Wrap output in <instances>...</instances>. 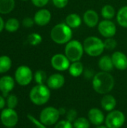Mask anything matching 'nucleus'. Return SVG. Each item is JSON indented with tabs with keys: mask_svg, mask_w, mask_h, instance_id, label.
Here are the masks:
<instances>
[{
	"mask_svg": "<svg viewBox=\"0 0 127 128\" xmlns=\"http://www.w3.org/2000/svg\"><path fill=\"white\" fill-rule=\"evenodd\" d=\"M94 90L100 94H107L115 87V79L109 72L100 71L94 74L92 80Z\"/></svg>",
	"mask_w": 127,
	"mask_h": 128,
	"instance_id": "f257e3e1",
	"label": "nucleus"
},
{
	"mask_svg": "<svg viewBox=\"0 0 127 128\" xmlns=\"http://www.w3.org/2000/svg\"><path fill=\"white\" fill-rule=\"evenodd\" d=\"M50 37L52 40L57 44H66L72 40L73 31L66 23H58L52 28Z\"/></svg>",
	"mask_w": 127,
	"mask_h": 128,
	"instance_id": "f03ea898",
	"label": "nucleus"
},
{
	"mask_svg": "<svg viewBox=\"0 0 127 128\" xmlns=\"http://www.w3.org/2000/svg\"><path fill=\"white\" fill-rule=\"evenodd\" d=\"M50 88L45 84L34 86L29 92V99L36 106H43L50 99Z\"/></svg>",
	"mask_w": 127,
	"mask_h": 128,
	"instance_id": "7ed1b4c3",
	"label": "nucleus"
},
{
	"mask_svg": "<svg viewBox=\"0 0 127 128\" xmlns=\"http://www.w3.org/2000/svg\"><path fill=\"white\" fill-rule=\"evenodd\" d=\"M83 47L85 52L91 57H97L103 54L105 50L104 41L100 38L90 36L86 38L83 41Z\"/></svg>",
	"mask_w": 127,
	"mask_h": 128,
	"instance_id": "20e7f679",
	"label": "nucleus"
},
{
	"mask_svg": "<svg viewBox=\"0 0 127 128\" xmlns=\"http://www.w3.org/2000/svg\"><path fill=\"white\" fill-rule=\"evenodd\" d=\"M84 52L83 44L78 40H71L66 44L64 47V54L70 62L80 61Z\"/></svg>",
	"mask_w": 127,
	"mask_h": 128,
	"instance_id": "39448f33",
	"label": "nucleus"
},
{
	"mask_svg": "<svg viewBox=\"0 0 127 128\" xmlns=\"http://www.w3.org/2000/svg\"><path fill=\"white\" fill-rule=\"evenodd\" d=\"M60 116L58 109L53 106H47L40 112L39 121L46 126H52L58 122Z\"/></svg>",
	"mask_w": 127,
	"mask_h": 128,
	"instance_id": "423d86ee",
	"label": "nucleus"
},
{
	"mask_svg": "<svg viewBox=\"0 0 127 128\" xmlns=\"http://www.w3.org/2000/svg\"><path fill=\"white\" fill-rule=\"evenodd\" d=\"M34 78V74L31 68L26 65H21L17 68L14 74L15 81L22 86L29 85Z\"/></svg>",
	"mask_w": 127,
	"mask_h": 128,
	"instance_id": "0eeeda50",
	"label": "nucleus"
},
{
	"mask_svg": "<svg viewBox=\"0 0 127 128\" xmlns=\"http://www.w3.org/2000/svg\"><path fill=\"white\" fill-rule=\"evenodd\" d=\"M126 122L124 113L120 110H113L109 112L105 118V124L108 128H121Z\"/></svg>",
	"mask_w": 127,
	"mask_h": 128,
	"instance_id": "6e6552de",
	"label": "nucleus"
},
{
	"mask_svg": "<svg viewBox=\"0 0 127 128\" xmlns=\"http://www.w3.org/2000/svg\"><path fill=\"white\" fill-rule=\"evenodd\" d=\"M0 120L1 124L6 128H14L19 121V116L14 109L4 108L0 114Z\"/></svg>",
	"mask_w": 127,
	"mask_h": 128,
	"instance_id": "1a4fd4ad",
	"label": "nucleus"
},
{
	"mask_svg": "<svg viewBox=\"0 0 127 128\" xmlns=\"http://www.w3.org/2000/svg\"><path fill=\"white\" fill-rule=\"evenodd\" d=\"M100 34L106 38H113L117 32V27L115 22L110 20H103L97 26Z\"/></svg>",
	"mask_w": 127,
	"mask_h": 128,
	"instance_id": "9d476101",
	"label": "nucleus"
},
{
	"mask_svg": "<svg viewBox=\"0 0 127 128\" xmlns=\"http://www.w3.org/2000/svg\"><path fill=\"white\" fill-rule=\"evenodd\" d=\"M51 65L57 71H65L69 69L70 61L65 56V54L57 53L51 58Z\"/></svg>",
	"mask_w": 127,
	"mask_h": 128,
	"instance_id": "9b49d317",
	"label": "nucleus"
},
{
	"mask_svg": "<svg viewBox=\"0 0 127 128\" xmlns=\"http://www.w3.org/2000/svg\"><path fill=\"white\" fill-rule=\"evenodd\" d=\"M51 19H52L51 12L46 8H42L37 10L34 16V22L39 26H46L47 24L49 23Z\"/></svg>",
	"mask_w": 127,
	"mask_h": 128,
	"instance_id": "f8f14e48",
	"label": "nucleus"
},
{
	"mask_svg": "<svg viewBox=\"0 0 127 128\" xmlns=\"http://www.w3.org/2000/svg\"><path fill=\"white\" fill-rule=\"evenodd\" d=\"M65 83L64 76L59 74H53L50 75L46 81V86L52 90H58L61 88Z\"/></svg>",
	"mask_w": 127,
	"mask_h": 128,
	"instance_id": "ddd939ff",
	"label": "nucleus"
},
{
	"mask_svg": "<svg viewBox=\"0 0 127 128\" xmlns=\"http://www.w3.org/2000/svg\"><path fill=\"white\" fill-rule=\"evenodd\" d=\"M15 79L10 76H3L0 78V92L4 97H7L8 94L14 88Z\"/></svg>",
	"mask_w": 127,
	"mask_h": 128,
	"instance_id": "4468645a",
	"label": "nucleus"
},
{
	"mask_svg": "<svg viewBox=\"0 0 127 128\" xmlns=\"http://www.w3.org/2000/svg\"><path fill=\"white\" fill-rule=\"evenodd\" d=\"M114 67L119 70H125L127 69V56L125 53L121 51L115 52L112 56Z\"/></svg>",
	"mask_w": 127,
	"mask_h": 128,
	"instance_id": "2eb2a0df",
	"label": "nucleus"
},
{
	"mask_svg": "<svg viewBox=\"0 0 127 128\" xmlns=\"http://www.w3.org/2000/svg\"><path fill=\"white\" fill-rule=\"evenodd\" d=\"M88 118L90 121L91 124L99 126L103 124V123L105 122L106 117L101 110L98 108H92L88 111Z\"/></svg>",
	"mask_w": 127,
	"mask_h": 128,
	"instance_id": "dca6fc26",
	"label": "nucleus"
},
{
	"mask_svg": "<svg viewBox=\"0 0 127 128\" xmlns=\"http://www.w3.org/2000/svg\"><path fill=\"white\" fill-rule=\"evenodd\" d=\"M83 21L89 28H94L99 24V15L93 9L87 10L83 14Z\"/></svg>",
	"mask_w": 127,
	"mask_h": 128,
	"instance_id": "f3484780",
	"label": "nucleus"
},
{
	"mask_svg": "<svg viewBox=\"0 0 127 128\" xmlns=\"http://www.w3.org/2000/svg\"><path fill=\"white\" fill-rule=\"evenodd\" d=\"M100 104H101L103 110L109 112L111 111L115 110L117 106V100L113 95L107 94L103 97L100 101Z\"/></svg>",
	"mask_w": 127,
	"mask_h": 128,
	"instance_id": "a211bd4d",
	"label": "nucleus"
},
{
	"mask_svg": "<svg viewBox=\"0 0 127 128\" xmlns=\"http://www.w3.org/2000/svg\"><path fill=\"white\" fill-rule=\"evenodd\" d=\"M98 66L101 70V71L110 72L111 70H112L115 67L113 64L112 56H102L98 62Z\"/></svg>",
	"mask_w": 127,
	"mask_h": 128,
	"instance_id": "6ab92c4d",
	"label": "nucleus"
},
{
	"mask_svg": "<svg viewBox=\"0 0 127 128\" xmlns=\"http://www.w3.org/2000/svg\"><path fill=\"white\" fill-rule=\"evenodd\" d=\"M65 23L71 28H77L81 26L82 23V20L79 14L73 13L67 16L65 19Z\"/></svg>",
	"mask_w": 127,
	"mask_h": 128,
	"instance_id": "aec40b11",
	"label": "nucleus"
},
{
	"mask_svg": "<svg viewBox=\"0 0 127 128\" xmlns=\"http://www.w3.org/2000/svg\"><path fill=\"white\" fill-rule=\"evenodd\" d=\"M84 65L80 62H72L70 65V68L68 69L69 74L73 77H79L84 73Z\"/></svg>",
	"mask_w": 127,
	"mask_h": 128,
	"instance_id": "412c9836",
	"label": "nucleus"
},
{
	"mask_svg": "<svg viewBox=\"0 0 127 128\" xmlns=\"http://www.w3.org/2000/svg\"><path fill=\"white\" fill-rule=\"evenodd\" d=\"M118 23L123 28H127V5L121 8L116 15Z\"/></svg>",
	"mask_w": 127,
	"mask_h": 128,
	"instance_id": "4be33fe9",
	"label": "nucleus"
},
{
	"mask_svg": "<svg viewBox=\"0 0 127 128\" xmlns=\"http://www.w3.org/2000/svg\"><path fill=\"white\" fill-rule=\"evenodd\" d=\"M15 6L14 0H0V14H7L11 12Z\"/></svg>",
	"mask_w": 127,
	"mask_h": 128,
	"instance_id": "5701e85b",
	"label": "nucleus"
},
{
	"mask_svg": "<svg viewBox=\"0 0 127 128\" xmlns=\"http://www.w3.org/2000/svg\"><path fill=\"white\" fill-rule=\"evenodd\" d=\"M116 14L115 8L111 4H105L101 9V15L104 20H112Z\"/></svg>",
	"mask_w": 127,
	"mask_h": 128,
	"instance_id": "b1692460",
	"label": "nucleus"
},
{
	"mask_svg": "<svg viewBox=\"0 0 127 128\" xmlns=\"http://www.w3.org/2000/svg\"><path fill=\"white\" fill-rule=\"evenodd\" d=\"M12 65V62L10 57L7 56H0V74H4L7 72Z\"/></svg>",
	"mask_w": 127,
	"mask_h": 128,
	"instance_id": "393cba45",
	"label": "nucleus"
},
{
	"mask_svg": "<svg viewBox=\"0 0 127 128\" xmlns=\"http://www.w3.org/2000/svg\"><path fill=\"white\" fill-rule=\"evenodd\" d=\"M19 28V22L16 18H10L4 24V28L7 32H15Z\"/></svg>",
	"mask_w": 127,
	"mask_h": 128,
	"instance_id": "a878e982",
	"label": "nucleus"
},
{
	"mask_svg": "<svg viewBox=\"0 0 127 128\" xmlns=\"http://www.w3.org/2000/svg\"><path fill=\"white\" fill-rule=\"evenodd\" d=\"M47 74L44 70H38L34 74V80L35 82L38 85H43L47 81Z\"/></svg>",
	"mask_w": 127,
	"mask_h": 128,
	"instance_id": "bb28decb",
	"label": "nucleus"
},
{
	"mask_svg": "<svg viewBox=\"0 0 127 128\" xmlns=\"http://www.w3.org/2000/svg\"><path fill=\"white\" fill-rule=\"evenodd\" d=\"M73 128H90L91 122L88 118L85 117H78L73 122Z\"/></svg>",
	"mask_w": 127,
	"mask_h": 128,
	"instance_id": "cd10ccee",
	"label": "nucleus"
},
{
	"mask_svg": "<svg viewBox=\"0 0 127 128\" xmlns=\"http://www.w3.org/2000/svg\"><path fill=\"white\" fill-rule=\"evenodd\" d=\"M27 40H28V43L29 44H31L32 46H37V45H39L42 42L43 38L40 34L34 32V33L30 34L28 36Z\"/></svg>",
	"mask_w": 127,
	"mask_h": 128,
	"instance_id": "c85d7f7f",
	"label": "nucleus"
},
{
	"mask_svg": "<svg viewBox=\"0 0 127 128\" xmlns=\"http://www.w3.org/2000/svg\"><path fill=\"white\" fill-rule=\"evenodd\" d=\"M18 104V98L15 94H8L6 99V105L7 107L10 109H15Z\"/></svg>",
	"mask_w": 127,
	"mask_h": 128,
	"instance_id": "c756f323",
	"label": "nucleus"
},
{
	"mask_svg": "<svg viewBox=\"0 0 127 128\" xmlns=\"http://www.w3.org/2000/svg\"><path fill=\"white\" fill-rule=\"evenodd\" d=\"M118 46L117 40L114 39L113 38H106L104 41V46L105 50H115Z\"/></svg>",
	"mask_w": 127,
	"mask_h": 128,
	"instance_id": "7c9ffc66",
	"label": "nucleus"
},
{
	"mask_svg": "<svg viewBox=\"0 0 127 128\" xmlns=\"http://www.w3.org/2000/svg\"><path fill=\"white\" fill-rule=\"evenodd\" d=\"M55 128H73V125L72 122L65 119V120L58 121L55 124Z\"/></svg>",
	"mask_w": 127,
	"mask_h": 128,
	"instance_id": "2f4dec72",
	"label": "nucleus"
},
{
	"mask_svg": "<svg viewBox=\"0 0 127 128\" xmlns=\"http://www.w3.org/2000/svg\"><path fill=\"white\" fill-rule=\"evenodd\" d=\"M77 118V112L75 110H70L66 113V119L70 122H73Z\"/></svg>",
	"mask_w": 127,
	"mask_h": 128,
	"instance_id": "473e14b6",
	"label": "nucleus"
},
{
	"mask_svg": "<svg viewBox=\"0 0 127 128\" xmlns=\"http://www.w3.org/2000/svg\"><path fill=\"white\" fill-rule=\"evenodd\" d=\"M52 1L55 7L59 9L64 8L67 5L69 2V0H52Z\"/></svg>",
	"mask_w": 127,
	"mask_h": 128,
	"instance_id": "72a5a7b5",
	"label": "nucleus"
},
{
	"mask_svg": "<svg viewBox=\"0 0 127 128\" xmlns=\"http://www.w3.org/2000/svg\"><path fill=\"white\" fill-rule=\"evenodd\" d=\"M27 117H28V118L37 127V128H46V126L45 125V124H42L40 121H38V120H37L34 117H33L32 116H31V115H28L27 116Z\"/></svg>",
	"mask_w": 127,
	"mask_h": 128,
	"instance_id": "f704fd0d",
	"label": "nucleus"
},
{
	"mask_svg": "<svg viewBox=\"0 0 127 128\" xmlns=\"http://www.w3.org/2000/svg\"><path fill=\"white\" fill-rule=\"evenodd\" d=\"M34 23L35 22H34V19L31 18V17H25L22 20V25H23V26H25L26 28L32 27Z\"/></svg>",
	"mask_w": 127,
	"mask_h": 128,
	"instance_id": "c9c22d12",
	"label": "nucleus"
},
{
	"mask_svg": "<svg viewBox=\"0 0 127 128\" xmlns=\"http://www.w3.org/2000/svg\"><path fill=\"white\" fill-rule=\"evenodd\" d=\"M49 0H31L32 4L37 8H43L46 6Z\"/></svg>",
	"mask_w": 127,
	"mask_h": 128,
	"instance_id": "e433bc0d",
	"label": "nucleus"
},
{
	"mask_svg": "<svg viewBox=\"0 0 127 128\" xmlns=\"http://www.w3.org/2000/svg\"><path fill=\"white\" fill-rule=\"evenodd\" d=\"M5 106H6V100L4 99V97L3 95H0V110L4 109Z\"/></svg>",
	"mask_w": 127,
	"mask_h": 128,
	"instance_id": "4c0bfd02",
	"label": "nucleus"
},
{
	"mask_svg": "<svg viewBox=\"0 0 127 128\" xmlns=\"http://www.w3.org/2000/svg\"><path fill=\"white\" fill-rule=\"evenodd\" d=\"M4 20L3 19L1 18V16H0V32L3 30L4 27Z\"/></svg>",
	"mask_w": 127,
	"mask_h": 128,
	"instance_id": "58836bf2",
	"label": "nucleus"
},
{
	"mask_svg": "<svg viewBox=\"0 0 127 128\" xmlns=\"http://www.w3.org/2000/svg\"><path fill=\"white\" fill-rule=\"evenodd\" d=\"M58 110H59V112H60L61 116V115H64V114H66V113H67V111H65V110H64V108L58 109Z\"/></svg>",
	"mask_w": 127,
	"mask_h": 128,
	"instance_id": "ea45409f",
	"label": "nucleus"
},
{
	"mask_svg": "<svg viewBox=\"0 0 127 128\" xmlns=\"http://www.w3.org/2000/svg\"><path fill=\"white\" fill-rule=\"evenodd\" d=\"M95 128H108L106 125H103V124H101V125H99V126H97Z\"/></svg>",
	"mask_w": 127,
	"mask_h": 128,
	"instance_id": "a19ab883",
	"label": "nucleus"
},
{
	"mask_svg": "<svg viewBox=\"0 0 127 128\" xmlns=\"http://www.w3.org/2000/svg\"><path fill=\"white\" fill-rule=\"evenodd\" d=\"M22 1H28V0H22Z\"/></svg>",
	"mask_w": 127,
	"mask_h": 128,
	"instance_id": "79ce46f5",
	"label": "nucleus"
},
{
	"mask_svg": "<svg viewBox=\"0 0 127 128\" xmlns=\"http://www.w3.org/2000/svg\"></svg>",
	"mask_w": 127,
	"mask_h": 128,
	"instance_id": "37998d69",
	"label": "nucleus"
}]
</instances>
